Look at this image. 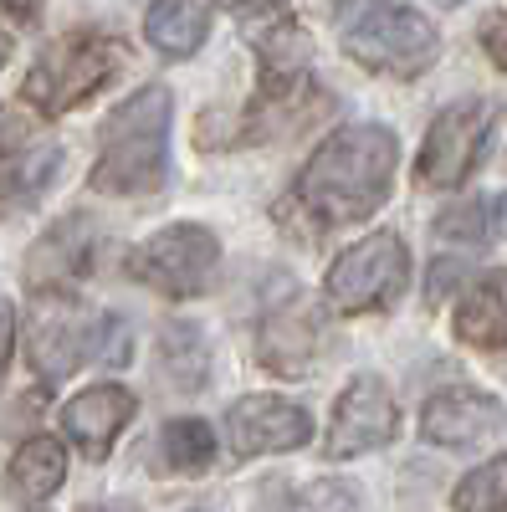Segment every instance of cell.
<instances>
[{"mask_svg":"<svg viewBox=\"0 0 507 512\" xmlns=\"http://www.w3.org/2000/svg\"><path fill=\"white\" fill-rule=\"evenodd\" d=\"M400 164V139L385 123H344L328 134L303 175L282 190L272 205V221L292 241H323L333 231H349L354 221H369L385 205Z\"/></svg>","mask_w":507,"mask_h":512,"instance_id":"1","label":"cell"},{"mask_svg":"<svg viewBox=\"0 0 507 512\" xmlns=\"http://www.w3.org/2000/svg\"><path fill=\"white\" fill-rule=\"evenodd\" d=\"M169 123H175V98L169 88L149 82V88L129 93L108 123L98 128V164L88 175V190L139 200L164 190L169 180Z\"/></svg>","mask_w":507,"mask_h":512,"instance_id":"2","label":"cell"},{"mask_svg":"<svg viewBox=\"0 0 507 512\" xmlns=\"http://www.w3.org/2000/svg\"><path fill=\"white\" fill-rule=\"evenodd\" d=\"M123 47L108 31H67L57 41L41 47V57L31 62L21 98L41 113V118H62L72 108H82L93 93H103L108 82L123 72Z\"/></svg>","mask_w":507,"mask_h":512,"instance_id":"3","label":"cell"},{"mask_svg":"<svg viewBox=\"0 0 507 512\" xmlns=\"http://www.w3.org/2000/svg\"><path fill=\"white\" fill-rule=\"evenodd\" d=\"M344 52L359 67H369V72L410 82V77H420L436 62L441 31H436L431 16H420L415 6H364L344 26Z\"/></svg>","mask_w":507,"mask_h":512,"instance_id":"4","label":"cell"},{"mask_svg":"<svg viewBox=\"0 0 507 512\" xmlns=\"http://www.w3.org/2000/svg\"><path fill=\"white\" fill-rule=\"evenodd\" d=\"M221 272V241L200 221H175L129 251V277L164 297H200Z\"/></svg>","mask_w":507,"mask_h":512,"instance_id":"5","label":"cell"},{"mask_svg":"<svg viewBox=\"0 0 507 512\" xmlns=\"http://www.w3.org/2000/svg\"><path fill=\"white\" fill-rule=\"evenodd\" d=\"M405 282H410V246L395 231H374L328 267L323 292L338 313H385L400 303Z\"/></svg>","mask_w":507,"mask_h":512,"instance_id":"6","label":"cell"},{"mask_svg":"<svg viewBox=\"0 0 507 512\" xmlns=\"http://www.w3.org/2000/svg\"><path fill=\"white\" fill-rule=\"evenodd\" d=\"M497 123V103L492 98H461L446 103L436 113V123L420 139V159H415V180L426 190H461L472 180V169L492 139Z\"/></svg>","mask_w":507,"mask_h":512,"instance_id":"7","label":"cell"},{"mask_svg":"<svg viewBox=\"0 0 507 512\" xmlns=\"http://www.w3.org/2000/svg\"><path fill=\"white\" fill-rule=\"evenodd\" d=\"M400 436V410L395 395L379 374H359L333 405L328 436H323V456L328 461H354L369 451H385Z\"/></svg>","mask_w":507,"mask_h":512,"instance_id":"8","label":"cell"},{"mask_svg":"<svg viewBox=\"0 0 507 512\" xmlns=\"http://www.w3.org/2000/svg\"><path fill=\"white\" fill-rule=\"evenodd\" d=\"M26 349H31L36 374L57 384V379L77 374V364L88 359V349H93V318L82 313V303H77L72 292H47V297H36Z\"/></svg>","mask_w":507,"mask_h":512,"instance_id":"9","label":"cell"},{"mask_svg":"<svg viewBox=\"0 0 507 512\" xmlns=\"http://www.w3.org/2000/svg\"><path fill=\"white\" fill-rule=\"evenodd\" d=\"M313 441V420L303 405L282 395H241L226 410V446L236 456H277Z\"/></svg>","mask_w":507,"mask_h":512,"instance_id":"10","label":"cell"},{"mask_svg":"<svg viewBox=\"0 0 507 512\" xmlns=\"http://www.w3.org/2000/svg\"><path fill=\"white\" fill-rule=\"evenodd\" d=\"M93 251H98V226L93 216H62L52 231H41V241L26 251V287L36 297L47 292H72V282H82V272L93 267Z\"/></svg>","mask_w":507,"mask_h":512,"instance_id":"11","label":"cell"},{"mask_svg":"<svg viewBox=\"0 0 507 512\" xmlns=\"http://www.w3.org/2000/svg\"><path fill=\"white\" fill-rule=\"evenodd\" d=\"M323 338H328V328H323L318 303H313V297H303V292H292L282 308L267 313L262 338H257V354H262V364L272 374L303 379L313 369V359L323 354Z\"/></svg>","mask_w":507,"mask_h":512,"instance_id":"12","label":"cell"},{"mask_svg":"<svg viewBox=\"0 0 507 512\" xmlns=\"http://www.w3.org/2000/svg\"><path fill=\"white\" fill-rule=\"evenodd\" d=\"M497 420H502V405L487 390H467L461 384V390H441L426 400V410H420V436L431 446H446V451H467L497 431Z\"/></svg>","mask_w":507,"mask_h":512,"instance_id":"13","label":"cell"},{"mask_svg":"<svg viewBox=\"0 0 507 512\" xmlns=\"http://www.w3.org/2000/svg\"><path fill=\"white\" fill-rule=\"evenodd\" d=\"M134 420V395L123 384H93L62 405V431L77 451H88L93 461L108 456V446L123 436V425Z\"/></svg>","mask_w":507,"mask_h":512,"instance_id":"14","label":"cell"},{"mask_svg":"<svg viewBox=\"0 0 507 512\" xmlns=\"http://www.w3.org/2000/svg\"><path fill=\"white\" fill-rule=\"evenodd\" d=\"M451 328L467 349H507V272H487L467 282Z\"/></svg>","mask_w":507,"mask_h":512,"instance_id":"15","label":"cell"},{"mask_svg":"<svg viewBox=\"0 0 507 512\" xmlns=\"http://www.w3.org/2000/svg\"><path fill=\"white\" fill-rule=\"evenodd\" d=\"M210 26H216V11L200 6V0H164V6H154L144 16V41L159 57L180 62V57H195L205 47Z\"/></svg>","mask_w":507,"mask_h":512,"instance_id":"16","label":"cell"},{"mask_svg":"<svg viewBox=\"0 0 507 512\" xmlns=\"http://www.w3.org/2000/svg\"><path fill=\"white\" fill-rule=\"evenodd\" d=\"M67 482V446L52 436H31L16 446L11 466H6V487L21 502H47L57 487Z\"/></svg>","mask_w":507,"mask_h":512,"instance_id":"17","label":"cell"},{"mask_svg":"<svg viewBox=\"0 0 507 512\" xmlns=\"http://www.w3.org/2000/svg\"><path fill=\"white\" fill-rule=\"evenodd\" d=\"M62 175V144H31L0 164V210H31Z\"/></svg>","mask_w":507,"mask_h":512,"instance_id":"18","label":"cell"},{"mask_svg":"<svg viewBox=\"0 0 507 512\" xmlns=\"http://www.w3.org/2000/svg\"><path fill=\"white\" fill-rule=\"evenodd\" d=\"M154 466L169 477H200L210 472V461H216V436H210V425L185 415V420H169L159 441H154Z\"/></svg>","mask_w":507,"mask_h":512,"instance_id":"19","label":"cell"},{"mask_svg":"<svg viewBox=\"0 0 507 512\" xmlns=\"http://www.w3.org/2000/svg\"><path fill=\"white\" fill-rule=\"evenodd\" d=\"M159 369L175 390H200L210 379V344L195 323H164L159 328Z\"/></svg>","mask_w":507,"mask_h":512,"instance_id":"20","label":"cell"},{"mask_svg":"<svg viewBox=\"0 0 507 512\" xmlns=\"http://www.w3.org/2000/svg\"><path fill=\"white\" fill-rule=\"evenodd\" d=\"M456 512H507V456L482 461L456 482Z\"/></svg>","mask_w":507,"mask_h":512,"instance_id":"21","label":"cell"},{"mask_svg":"<svg viewBox=\"0 0 507 512\" xmlns=\"http://www.w3.org/2000/svg\"><path fill=\"white\" fill-rule=\"evenodd\" d=\"M436 236L451 246H482L487 241V205L467 200V205H451L446 216L436 221Z\"/></svg>","mask_w":507,"mask_h":512,"instance_id":"22","label":"cell"},{"mask_svg":"<svg viewBox=\"0 0 507 512\" xmlns=\"http://www.w3.org/2000/svg\"><path fill=\"white\" fill-rule=\"evenodd\" d=\"M98 364H108V369H123L129 364V354H134V328L123 323L118 313H108V318H98L93 323V349H88Z\"/></svg>","mask_w":507,"mask_h":512,"instance_id":"23","label":"cell"},{"mask_svg":"<svg viewBox=\"0 0 507 512\" xmlns=\"http://www.w3.org/2000/svg\"><path fill=\"white\" fill-rule=\"evenodd\" d=\"M292 512H354V487L333 482V477H318V482L292 492Z\"/></svg>","mask_w":507,"mask_h":512,"instance_id":"24","label":"cell"},{"mask_svg":"<svg viewBox=\"0 0 507 512\" xmlns=\"http://www.w3.org/2000/svg\"><path fill=\"white\" fill-rule=\"evenodd\" d=\"M482 52L492 57V67H502L507 72V11H492L487 21H482Z\"/></svg>","mask_w":507,"mask_h":512,"instance_id":"25","label":"cell"},{"mask_svg":"<svg viewBox=\"0 0 507 512\" xmlns=\"http://www.w3.org/2000/svg\"><path fill=\"white\" fill-rule=\"evenodd\" d=\"M11 354H16V308L11 297H0V379L11 369Z\"/></svg>","mask_w":507,"mask_h":512,"instance_id":"26","label":"cell"},{"mask_svg":"<svg viewBox=\"0 0 507 512\" xmlns=\"http://www.w3.org/2000/svg\"><path fill=\"white\" fill-rule=\"evenodd\" d=\"M456 277H461V267H456V262H441V267H431V287H426V303H431V308H436L441 297L451 292V282H456Z\"/></svg>","mask_w":507,"mask_h":512,"instance_id":"27","label":"cell"},{"mask_svg":"<svg viewBox=\"0 0 507 512\" xmlns=\"http://www.w3.org/2000/svg\"><path fill=\"white\" fill-rule=\"evenodd\" d=\"M16 134H21V128H16V118H11V108H6V103H0V149H6V144H16Z\"/></svg>","mask_w":507,"mask_h":512,"instance_id":"28","label":"cell"},{"mask_svg":"<svg viewBox=\"0 0 507 512\" xmlns=\"http://www.w3.org/2000/svg\"><path fill=\"white\" fill-rule=\"evenodd\" d=\"M11 52H16V36H11V26H6V21H0V67L11 62Z\"/></svg>","mask_w":507,"mask_h":512,"instance_id":"29","label":"cell"},{"mask_svg":"<svg viewBox=\"0 0 507 512\" xmlns=\"http://www.w3.org/2000/svg\"><path fill=\"white\" fill-rule=\"evenodd\" d=\"M492 210H497V231H502V236H507V195H502V200H497V205H492Z\"/></svg>","mask_w":507,"mask_h":512,"instance_id":"30","label":"cell"}]
</instances>
